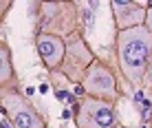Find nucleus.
<instances>
[{
    "mask_svg": "<svg viewBox=\"0 0 152 128\" xmlns=\"http://www.w3.org/2000/svg\"><path fill=\"white\" fill-rule=\"evenodd\" d=\"M117 55L121 73L132 84H141L152 57V33L145 24L134 29L119 31L117 35Z\"/></svg>",
    "mask_w": 152,
    "mask_h": 128,
    "instance_id": "1",
    "label": "nucleus"
},
{
    "mask_svg": "<svg viewBox=\"0 0 152 128\" xmlns=\"http://www.w3.org/2000/svg\"><path fill=\"white\" fill-rule=\"evenodd\" d=\"M77 126L80 128H115L117 119H115L113 106L106 104L104 99L88 97L77 106Z\"/></svg>",
    "mask_w": 152,
    "mask_h": 128,
    "instance_id": "2",
    "label": "nucleus"
},
{
    "mask_svg": "<svg viewBox=\"0 0 152 128\" xmlns=\"http://www.w3.org/2000/svg\"><path fill=\"white\" fill-rule=\"evenodd\" d=\"M2 108L9 115L11 128H44V119L24 97L9 93L2 97Z\"/></svg>",
    "mask_w": 152,
    "mask_h": 128,
    "instance_id": "3",
    "label": "nucleus"
},
{
    "mask_svg": "<svg viewBox=\"0 0 152 128\" xmlns=\"http://www.w3.org/2000/svg\"><path fill=\"white\" fill-rule=\"evenodd\" d=\"M84 90L95 99H115L117 97V88H115V77L104 64L93 62L88 68L86 77H84Z\"/></svg>",
    "mask_w": 152,
    "mask_h": 128,
    "instance_id": "4",
    "label": "nucleus"
},
{
    "mask_svg": "<svg viewBox=\"0 0 152 128\" xmlns=\"http://www.w3.org/2000/svg\"><path fill=\"white\" fill-rule=\"evenodd\" d=\"M150 2H130V0H115L113 11H115V22H117L119 31L134 29L145 22Z\"/></svg>",
    "mask_w": 152,
    "mask_h": 128,
    "instance_id": "5",
    "label": "nucleus"
},
{
    "mask_svg": "<svg viewBox=\"0 0 152 128\" xmlns=\"http://www.w3.org/2000/svg\"><path fill=\"white\" fill-rule=\"evenodd\" d=\"M38 53L42 57V62L46 64V68H57L64 62L66 55V44L62 38L49 33H40L38 35Z\"/></svg>",
    "mask_w": 152,
    "mask_h": 128,
    "instance_id": "6",
    "label": "nucleus"
},
{
    "mask_svg": "<svg viewBox=\"0 0 152 128\" xmlns=\"http://www.w3.org/2000/svg\"><path fill=\"white\" fill-rule=\"evenodd\" d=\"M13 66H11V51L4 42H0V84H4L7 79H11Z\"/></svg>",
    "mask_w": 152,
    "mask_h": 128,
    "instance_id": "7",
    "label": "nucleus"
},
{
    "mask_svg": "<svg viewBox=\"0 0 152 128\" xmlns=\"http://www.w3.org/2000/svg\"><path fill=\"white\" fill-rule=\"evenodd\" d=\"M145 26H148L150 33H152V2H150V7H148V15H145Z\"/></svg>",
    "mask_w": 152,
    "mask_h": 128,
    "instance_id": "8",
    "label": "nucleus"
},
{
    "mask_svg": "<svg viewBox=\"0 0 152 128\" xmlns=\"http://www.w3.org/2000/svg\"><path fill=\"white\" fill-rule=\"evenodd\" d=\"M7 9H9V2H0V20H2V15H4Z\"/></svg>",
    "mask_w": 152,
    "mask_h": 128,
    "instance_id": "9",
    "label": "nucleus"
},
{
    "mask_svg": "<svg viewBox=\"0 0 152 128\" xmlns=\"http://www.w3.org/2000/svg\"><path fill=\"white\" fill-rule=\"evenodd\" d=\"M38 90H40L42 95H44V93H49V84H40V88H38Z\"/></svg>",
    "mask_w": 152,
    "mask_h": 128,
    "instance_id": "10",
    "label": "nucleus"
},
{
    "mask_svg": "<svg viewBox=\"0 0 152 128\" xmlns=\"http://www.w3.org/2000/svg\"><path fill=\"white\" fill-rule=\"evenodd\" d=\"M0 128H11V126H9L7 121H0Z\"/></svg>",
    "mask_w": 152,
    "mask_h": 128,
    "instance_id": "11",
    "label": "nucleus"
}]
</instances>
